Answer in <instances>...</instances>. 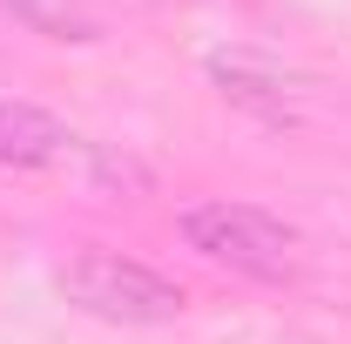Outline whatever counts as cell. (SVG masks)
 <instances>
[{"label":"cell","mask_w":351,"mask_h":344,"mask_svg":"<svg viewBox=\"0 0 351 344\" xmlns=\"http://www.w3.org/2000/svg\"><path fill=\"white\" fill-rule=\"evenodd\" d=\"M182 243L217 270H237L250 284H284L298 270V230L277 223L257 203H230V196H210V203H189L176 216Z\"/></svg>","instance_id":"6da1fadb"},{"label":"cell","mask_w":351,"mask_h":344,"mask_svg":"<svg viewBox=\"0 0 351 344\" xmlns=\"http://www.w3.org/2000/svg\"><path fill=\"white\" fill-rule=\"evenodd\" d=\"M61 291H68L75 310L101 317V324H169L176 310H182V284H176V277L149 270L142 257L101 250V243L82 250V257H68Z\"/></svg>","instance_id":"7a4b0ae2"},{"label":"cell","mask_w":351,"mask_h":344,"mask_svg":"<svg viewBox=\"0 0 351 344\" xmlns=\"http://www.w3.org/2000/svg\"><path fill=\"white\" fill-rule=\"evenodd\" d=\"M82 156V135L34 101L0 95V169H61Z\"/></svg>","instance_id":"3957f363"},{"label":"cell","mask_w":351,"mask_h":344,"mask_svg":"<svg viewBox=\"0 0 351 344\" xmlns=\"http://www.w3.org/2000/svg\"><path fill=\"white\" fill-rule=\"evenodd\" d=\"M210 75H217L223 82V95H230V101H250V108H263V115H270V122H284V115H291V108H284V95H270V88H284L277 82V75H270V68H250V61H210Z\"/></svg>","instance_id":"277c9868"},{"label":"cell","mask_w":351,"mask_h":344,"mask_svg":"<svg viewBox=\"0 0 351 344\" xmlns=\"http://www.w3.org/2000/svg\"><path fill=\"white\" fill-rule=\"evenodd\" d=\"M0 7H14L21 21H34V27H54V14H47L41 0H0Z\"/></svg>","instance_id":"5b68a950"}]
</instances>
